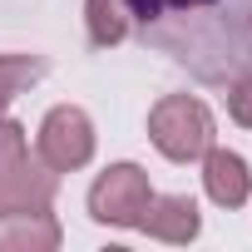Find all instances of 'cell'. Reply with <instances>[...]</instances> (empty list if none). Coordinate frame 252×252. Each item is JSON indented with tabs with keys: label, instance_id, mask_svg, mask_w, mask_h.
Returning a JSON list of instances; mask_svg holds the SVG:
<instances>
[{
	"label": "cell",
	"instance_id": "1",
	"mask_svg": "<svg viewBox=\"0 0 252 252\" xmlns=\"http://www.w3.org/2000/svg\"><path fill=\"white\" fill-rule=\"evenodd\" d=\"M129 15L144 25V40L173 50L178 30H188L178 60L193 64L203 79H232L252 60V10L242 0H124Z\"/></svg>",
	"mask_w": 252,
	"mask_h": 252
},
{
	"label": "cell",
	"instance_id": "2",
	"mask_svg": "<svg viewBox=\"0 0 252 252\" xmlns=\"http://www.w3.org/2000/svg\"><path fill=\"white\" fill-rule=\"evenodd\" d=\"M149 134H154V144L168 158H198L208 149V139H213V119H208V109L198 99H183L178 94V99H163L154 109Z\"/></svg>",
	"mask_w": 252,
	"mask_h": 252
},
{
	"label": "cell",
	"instance_id": "3",
	"mask_svg": "<svg viewBox=\"0 0 252 252\" xmlns=\"http://www.w3.org/2000/svg\"><path fill=\"white\" fill-rule=\"evenodd\" d=\"M89 208H94L99 222H139L144 208H149V178H144L134 163H119V168H109V173L94 183Z\"/></svg>",
	"mask_w": 252,
	"mask_h": 252
},
{
	"label": "cell",
	"instance_id": "4",
	"mask_svg": "<svg viewBox=\"0 0 252 252\" xmlns=\"http://www.w3.org/2000/svg\"><path fill=\"white\" fill-rule=\"evenodd\" d=\"M94 154V134H89V119L79 109H55L40 129V158L45 168H79Z\"/></svg>",
	"mask_w": 252,
	"mask_h": 252
},
{
	"label": "cell",
	"instance_id": "5",
	"mask_svg": "<svg viewBox=\"0 0 252 252\" xmlns=\"http://www.w3.org/2000/svg\"><path fill=\"white\" fill-rule=\"evenodd\" d=\"M139 227H149V232H158V237H168V242H188V237L198 232V208H193L188 198H158V203L149 198Z\"/></svg>",
	"mask_w": 252,
	"mask_h": 252
},
{
	"label": "cell",
	"instance_id": "6",
	"mask_svg": "<svg viewBox=\"0 0 252 252\" xmlns=\"http://www.w3.org/2000/svg\"><path fill=\"white\" fill-rule=\"evenodd\" d=\"M55 222L45 218V208H15L0 213V247H55Z\"/></svg>",
	"mask_w": 252,
	"mask_h": 252
},
{
	"label": "cell",
	"instance_id": "7",
	"mask_svg": "<svg viewBox=\"0 0 252 252\" xmlns=\"http://www.w3.org/2000/svg\"><path fill=\"white\" fill-rule=\"evenodd\" d=\"M203 178H208L213 203H222V208H237V203L247 198V168H242V158H237V154H213Z\"/></svg>",
	"mask_w": 252,
	"mask_h": 252
},
{
	"label": "cell",
	"instance_id": "8",
	"mask_svg": "<svg viewBox=\"0 0 252 252\" xmlns=\"http://www.w3.org/2000/svg\"><path fill=\"white\" fill-rule=\"evenodd\" d=\"M30 79H40V60H30V55H5L0 60V109H5Z\"/></svg>",
	"mask_w": 252,
	"mask_h": 252
},
{
	"label": "cell",
	"instance_id": "9",
	"mask_svg": "<svg viewBox=\"0 0 252 252\" xmlns=\"http://www.w3.org/2000/svg\"><path fill=\"white\" fill-rule=\"evenodd\" d=\"M20 168H25V139H20L15 124H0V198L10 193V183L20 178Z\"/></svg>",
	"mask_w": 252,
	"mask_h": 252
},
{
	"label": "cell",
	"instance_id": "10",
	"mask_svg": "<svg viewBox=\"0 0 252 252\" xmlns=\"http://www.w3.org/2000/svg\"><path fill=\"white\" fill-rule=\"evenodd\" d=\"M89 30L99 45H114L124 35V15H119V0H89Z\"/></svg>",
	"mask_w": 252,
	"mask_h": 252
},
{
	"label": "cell",
	"instance_id": "11",
	"mask_svg": "<svg viewBox=\"0 0 252 252\" xmlns=\"http://www.w3.org/2000/svg\"><path fill=\"white\" fill-rule=\"evenodd\" d=\"M232 114H237L242 124H252V79H247V84L232 94Z\"/></svg>",
	"mask_w": 252,
	"mask_h": 252
}]
</instances>
